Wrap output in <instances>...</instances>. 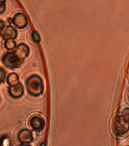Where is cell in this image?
<instances>
[{
  "instance_id": "obj_3",
  "label": "cell",
  "mask_w": 129,
  "mask_h": 146,
  "mask_svg": "<svg viewBox=\"0 0 129 146\" xmlns=\"http://www.w3.org/2000/svg\"><path fill=\"white\" fill-rule=\"evenodd\" d=\"M30 127L36 132L43 131L45 127V119L40 115H32L28 121Z\"/></svg>"
},
{
  "instance_id": "obj_17",
  "label": "cell",
  "mask_w": 129,
  "mask_h": 146,
  "mask_svg": "<svg viewBox=\"0 0 129 146\" xmlns=\"http://www.w3.org/2000/svg\"><path fill=\"white\" fill-rule=\"evenodd\" d=\"M18 146H31L30 144H21Z\"/></svg>"
},
{
  "instance_id": "obj_1",
  "label": "cell",
  "mask_w": 129,
  "mask_h": 146,
  "mask_svg": "<svg viewBox=\"0 0 129 146\" xmlns=\"http://www.w3.org/2000/svg\"><path fill=\"white\" fill-rule=\"evenodd\" d=\"M30 54L29 46L24 43H19L15 50L6 52L2 56V62L8 68H19Z\"/></svg>"
},
{
  "instance_id": "obj_5",
  "label": "cell",
  "mask_w": 129,
  "mask_h": 146,
  "mask_svg": "<svg viewBox=\"0 0 129 146\" xmlns=\"http://www.w3.org/2000/svg\"><path fill=\"white\" fill-rule=\"evenodd\" d=\"M18 140L21 144H30L34 141V135L30 129H23L18 132Z\"/></svg>"
},
{
  "instance_id": "obj_18",
  "label": "cell",
  "mask_w": 129,
  "mask_h": 146,
  "mask_svg": "<svg viewBox=\"0 0 129 146\" xmlns=\"http://www.w3.org/2000/svg\"><path fill=\"white\" fill-rule=\"evenodd\" d=\"M40 146H46V141H43V142H42V143L40 145Z\"/></svg>"
},
{
  "instance_id": "obj_8",
  "label": "cell",
  "mask_w": 129,
  "mask_h": 146,
  "mask_svg": "<svg viewBox=\"0 0 129 146\" xmlns=\"http://www.w3.org/2000/svg\"><path fill=\"white\" fill-rule=\"evenodd\" d=\"M129 130V124L125 123L121 116L118 119L116 122V132L118 135H122L125 134L126 132H128Z\"/></svg>"
},
{
  "instance_id": "obj_6",
  "label": "cell",
  "mask_w": 129,
  "mask_h": 146,
  "mask_svg": "<svg viewBox=\"0 0 129 146\" xmlns=\"http://www.w3.org/2000/svg\"><path fill=\"white\" fill-rule=\"evenodd\" d=\"M8 92L10 97L14 99H18L21 98L24 95V88L23 86V84L20 83L17 86L14 87H9L8 88Z\"/></svg>"
},
{
  "instance_id": "obj_15",
  "label": "cell",
  "mask_w": 129,
  "mask_h": 146,
  "mask_svg": "<svg viewBox=\"0 0 129 146\" xmlns=\"http://www.w3.org/2000/svg\"><path fill=\"white\" fill-rule=\"evenodd\" d=\"M6 9V0H0V15L4 13Z\"/></svg>"
},
{
  "instance_id": "obj_4",
  "label": "cell",
  "mask_w": 129,
  "mask_h": 146,
  "mask_svg": "<svg viewBox=\"0 0 129 146\" xmlns=\"http://www.w3.org/2000/svg\"><path fill=\"white\" fill-rule=\"evenodd\" d=\"M9 21H11L12 25H14V26L18 29H24L28 25L27 16L22 12L15 14L13 17L9 19Z\"/></svg>"
},
{
  "instance_id": "obj_9",
  "label": "cell",
  "mask_w": 129,
  "mask_h": 146,
  "mask_svg": "<svg viewBox=\"0 0 129 146\" xmlns=\"http://www.w3.org/2000/svg\"><path fill=\"white\" fill-rule=\"evenodd\" d=\"M5 82L9 87L17 86L20 84V78L16 72H11L6 76Z\"/></svg>"
},
{
  "instance_id": "obj_12",
  "label": "cell",
  "mask_w": 129,
  "mask_h": 146,
  "mask_svg": "<svg viewBox=\"0 0 129 146\" xmlns=\"http://www.w3.org/2000/svg\"><path fill=\"white\" fill-rule=\"evenodd\" d=\"M121 117L124 119L125 123H127L129 124V108H125L122 111V114H121Z\"/></svg>"
},
{
  "instance_id": "obj_13",
  "label": "cell",
  "mask_w": 129,
  "mask_h": 146,
  "mask_svg": "<svg viewBox=\"0 0 129 146\" xmlns=\"http://www.w3.org/2000/svg\"><path fill=\"white\" fill-rule=\"evenodd\" d=\"M31 37H32V40H33V41H34V43H38L40 42L41 40L40 36V34H39V33L36 31H32Z\"/></svg>"
},
{
  "instance_id": "obj_2",
  "label": "cell",
  "mask_w": 129,
  "mask_h": 146,
  "mask_svg": "<svg viewBox=\"0 0 129 146\" xmlns=\"http://www.w3.org/2000/svg\"><path fill=\"white\" fill-rule=\"evenodd\" d=\"M27 93L33 97H39L43 93L44 85L43 81L40 76L32 75L27 78L25 82Z\"/></svg>"
},
{
  "instance_id": "obj_10",
  "label": "cell",
  "mask_w": 129,
  "mask_h": 146,
  "mask_svg": "<svg viewBox=\"0 0 129 146\" xmlns=\"http://www.w3.org/2000/svg\"><path fill=\"white\" fill-rule=\"evenodd\" d=\"M17 46L18 45L16 43L15 40L14 39H8L4 40V47L5 50H8V52L15 50Z\"/></svg>"
},
{
  "instance_id": "obj_16",
  "label": "cell",
  "mask_w": 129,
  "mask_h": 146,
  "mask_svg": "<svg viewBox=\"0 0 129 146\" xmlns=\"http://www.w3.org/2000/svg\"><path fill=\"white\" fill-rule=\"evenodd\" d=\"M6 27L5 26V24L4 21L0 20V36H1V34H2V31H4L5 27Z\"/></svg>"
},
{
  "instance_id": "obj_11",
  "label": "cell",
  "mask_w": 129,
  "mask_h": 146,
  "mask_svg": "<svg viewBox=\"0 0 129 146\" xmlns=\"http://www.w3.org/2000/svg\"><path fill=\"white\" fill-rule=\"evenodd\" d=\"M11 139L8 134L2 135L0 137V146H11Z\"/></svg>"
},
{
  "instance_id": "obj_14",
  "label": "cell",
  "mask_w": 129,
  "mask_h": 146,
  "mask_svg": "<svg viewBox=\"0 0 129 146\" xmlns=\"http://www.w3.org/2000/svg\"><path fill=\"white\" fill-rule=\"evenodd\" d=\"M6 79V72L2 67H0V84L3 83Z\"/></svg>"
},
{
  "instance_id": "obj_19",
  "label": "cell",
  "mask_w": 129,
  "mask_h": 146,
  "mask_svg": "<svg viewBox=\"0 0 129 146\" xmlns=\"http://www.w3.org/2000/svg\"><path fill=\"white\" fill-rule=\"evenodd\" d=\"M0 102H1V98H0Z\"/></svg>"
},
{
  "instance_id": "obj_7",
  "label": "cell",
  "mask_w": 129,
  "mask_h": 146,
  "mask_svg": "<svg viewBox=\"0 0 129 146\" xmlns=\"http://www.w3.org/2000/svg\"><path fill=\"white\" fill-rule=\"evenodd\" d=\"M1 36L3 40H8V39H14L15 40L18 36V31L16 30V27L12 25H8L5 27L4 31H2Z\"/></svg>"
}]
</instances>
